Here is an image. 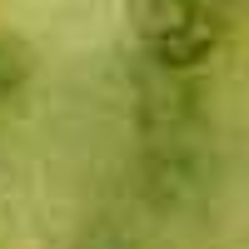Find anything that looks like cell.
<instances>
[{
    "mask_svg": "<svg viewBox=\"0 0 249 249\" xmlns=\"http://www.w3.org/2000/svg\"><path fill=\"white\" fill-rule=\"evenodd\" d=\"M30 75H35V60H30V50L20 45V40L0 35V110H5V105H15V100L25 95Z\"/></svg>",
    "mask_w": 249,
    "mask_h": 249,
    "instance_id": "7a4b0ae2",
    "label": "cell"
},
{
    "mask_svg": "<svg viewBox=\"0 0 249 249\" xmlns=\"http://www.w3.org/2000/svg\"><path fill=\"white\" fill-rule=\"evenodd\" d=\"M95 249H120V244H95Z\"/></svg>",
    "mask_w": 249,
    "mask_h": 249,
    "instance_id": "3957f363",
    "label": "cell"
},
{
    "mask_svg": "<svg viewBox=\"0 0 249 249\" xmlns=\"http://www.w3.org/2000/svg\"><path fill=\"white\" fill-rule=\"evenodd\" d=\"M140 45L160 70H195L224 45V0H130Z\"/></svg>",
    "mask_w": 249,
    "mask_h": 249,
    "instance_id": "6da1fadb",
    "label": "cell"
}]
</instances>
